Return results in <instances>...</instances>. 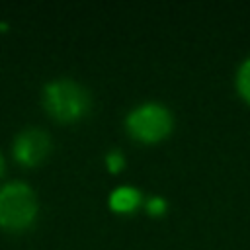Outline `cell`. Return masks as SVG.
Listing matches in <instances>:
<instances>
[{"instance_id":"cell-1","label":"cell","mask_w":250,"mask_h":250,"mask_svg":"<svg viewBox=\"0 0 250 250\" xmlns=\"http://www.w3.org/2000/svg\"><path fill=\"white\" fill-rule=\"evenodd\" d=\"M37 213V201L33 191L20 182L0 188V227L8 230L27 229Z\"/></svg>"},{"instance_id":"cell-2","label":"cell","mask_w":250,"mask_h":250,"mask_svg":"<svg viewBox=\"0 0 250 250\" xmlns=\"http://www.w3.org/2000/svg\"><path fill=\"white\" fill-rule=\"evenodd\" d=\"M43 102L47 111L61 121H74L88 109L86 92L70 80H57L47 84Z\"/></svg>"},{"instance_id":"cell-3","label":"cell","mask_w":250,"mask_h":250,"mask_svg":"<svg viewBox=\"0 0 250 250\" xmlns=\"http://www.w3.org/2000/svg\"><path fill=\"white\" fill-rule=\"evenodd\" d=\"M172 127L170 113L158 104L139 105L127 117V129L133 137L145 143H156L168 135Z\"/></svg>"},{"instance_id":"cell-4","label":"cell","mask_w":250,"mask_h":250,"mask_svg":"<svg viewBox=\"0 0 250 250\" xmlns=\"http://www.w3.org/2000/svg\"><path fill=\"white\" fill-rule=\"evenodd\" d=\"M49 137L43 131H25L14 143V156L25 166L41 162L49 152Z\"/></svg>"},{"instance_id":"cell-5","label":"cell","mask_w":250,"mask_h":250,"mask_svg":"<svg viewBox=\"0 0 250 250\" xmlns=\"http://www.w3.org/2000/svg\"><path fill=\"white\" fill-rule=\"evenodd\" d=\"M141 203V193L133 188H119L109 195V205L113 211L119 213H127L133 211L137 205Z\"/></svg>"},{"instance_id":"cell-6","label":"cell","mask_w":250,"mask_h":250,"mask_svg":"<svg viewBox=\"0 0 250 250\" xmlns=\"http://www.w3.org/2000/svg\"><path fill=\"white\" fill-rule=\"evenodd\" d=\"M236 84H238L240 96H242L246 102H250V59L242 62V66H240V70H238Z\"/></svg>"},{"instance_id":"cell-7","label":"cell","mask_w":250,"mask_h":250,"mask_svg":"<svg viewBox=\"0 0 250 250\" xmlns=\"http://www.w3.org/2000/svg\"><path fill=\"white\" fill-rule=\"evenodd\" d=\"M105 166L109 168V172H119L121 168H123V156H121V152H109L107 156H105Z\"/></svg>"},{"instance_id":"cell-8","label":"cell","mask_w":250,"mask_h":250,"mask_svg":"<svg viewBox=\"0 0 250 250\" xmlns=\"http://www.w3.org/2000/svg\"><path fill=\"white\" fill-rule=\"evenodd\" d=\"M146 211H148L150 215L158 217V215H162V213L166 211V201H164L162 197H152V199H148V203H146Z\"/></svg>"},{"instance_id":"cell-9","label":"cell","mask_w":250,"mask_h":250,"mask_svg":"<svg viewBox=\"0 0 250 250\" xmlns=\"http://www.w3.org/2000/svg\"><path fill=\"white\" fill-rule=\"evenodd\" d=\"M2 170H4V160H2V156H0V174H2Z\"/></svg>"}]
</instances>
